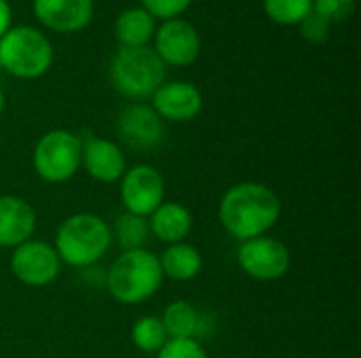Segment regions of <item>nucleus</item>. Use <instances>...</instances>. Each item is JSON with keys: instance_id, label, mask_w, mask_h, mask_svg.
<instances>
[{"instance_id": "obj_1", "label": "nucleus", "mask_w": 361, "mask_h": 358, "mask_svg": "<svg viewBox=\"0 0 361 358\" xmlns=\"http://www.w3.org/2000/svg\"><path fill=\"white\" fill-rule=\"evenodd\" d=\"M281 217V200L277 192L260 181H241L231 186L218 205L222 228L237 241L245 243L267 236Z\"/></svg>"}, {"instance_id": "obj_2", "label": "nucleus", "mask_w": 361, "mask_h": 358, "mask_svg": "<svg viewBox=\"0 0 361 358\" xmlns=\"http://www.w3.org/2000/svg\"><path fill=\"white\" fill-rule=\"evenodd\" d=\"M112 232L108 222L93 213H76L61 222L55 236V251L61 264L72 268L95 266L110 249Z\"/></svg>"}, {"instance_id": "obj_3", "label": "nucleus", "mask_w": 361, "mask_h": 358, "mask_svg": "<svg viewBox=\"0 0 361 358\" xmlns=\"http://www.w3.org/2000/svg\"><path fill=\"white\" fill-rule=\"evenodd\" d=\"M163 270L159 257L146 249L123 251L108 270L106 285L108 293L127 306L150 300L163 285Z\"/></svg>"}, {"instance_id": "obj_4", "label": "nucleus", "mask_w": 361, "mask_h": 358, "mask_svg": "<svg viewBox=\"0 0 361 358\" xmlns=\"http://www.w3.org/2000/svg\"><path fill=\"white\" fill-rule=\"evenodd\" d=\"M110 80L123 97L144 101L165 82V63L154 49L121 46L110 63Z\"/></svg>"}, {"instance_id": "obj_5", "label": "nucleus", "mask_w": 361, "mask_h": 358, "mask_svg": "<svg viewBox=\"0 0 361 358\" xmlns=\"http://www.w3.org/2000/svg\"><path fill=\"white\" fill-rule=\"evenodd\" d=\"M53 61V46L34 27H11L0 38V65L15 78H38Z\"/></svg>"}, {"instance_id": "obj_6", "label": "nucleus", "mask_w": 361, "mask_h": 358, "mask_svg": "<svg viewBox=\"0 0 361 358\" xmlns=\"http://www.w3.org/2000/svg\"><path fill=\"white\" fill-rule=\"evenodd\" d=\"M80 137L66 129H55L44 133L36 141L32 152V165L36 175L47 184H63L72 179L80 169Z\"/></svg>"}, {"instance_id": "obj_7", "label": "nucleus", "mask_w": 361, "mask_h": 358, "mask_svg": "<svg viewBox=\"0 0 361 358\" xmlns=\"http://www.w3.org/2000/svg\"><path fill=\"white\" fill-rule=\"evenodd\" d=\"M237 262L247 276L262 283H271L288 274L292 255L281 241L271 236H258L241 243L237 251Z\"/></svg>"}, {"instance_id": "obj_8", "label": "nucleus", "mask_w": 361, "mask_h": 358, "mask_svg": "<svg viewBox=\"0 0 361 358\" xmlns=\"http://www.w3.org/2000/svg\"><path fill=\"white\" fill-rule=\"evenodd\" d=\"M11 272L27 287H47L57 281L61 272V260L53 245L30 238L15 247L11 255Z\"/></svg>"}, {"instance_id": "obj_9", "label": "nucleus", "mask_w": 361, "mask_h": 358, "mask_svg": "<svg viewBox=\"0 0 361 358\" xmlns=\"http://www.w3.org/2000/svg\"><path fill=\"white\" fill-rule=\"evenodd\" d=\"M163 175L150 165H135L121 177V203L127 213L150 217L165 200Z\"/></svg>"}, {"instance_id": "obj_10", "label": "nucleus", "mask_w": 361, "mask_h": 358, "mask_svg": "<svg viewBox=\"0 0 361 358\" xmlns=\"http://www.w3.org/2000/svg\"><path fill=\"white\" fill-rule=\"evenodd\" d=\"M118 137L137 152L157 150L165 141V124L163 118L146 103L127 106L116 120Z\"/></svg>"}, {"instance_id": "obj_11", "label": "nucleus", "mask_w": 361, "mask_h": 358, "mask_svg": "<svg viewBox=\"0 0 361 358\" xmlns=\"http://www.w3.org/2000/svg\"><path fill=\"white\" fill-rule=\"evenodd\" d=\"M157 55L167 65L184 68L197 61L201 53V38L192 23L184 19H169L157 32Z\"/></svg>"}, {"instance_id": "obj_12", "label": "nucleus", "mask_w": 361, "mask_h": 358, "mask_svg": "<svg viewBox=\"0 0 361 358\" xmlns=\"http://www.w3.org/2000/svg\"><path fill=\"white\" fill-rule=\"evenodd\" d=\"M80 143H82L80 167H85L89 177L102 184L121 181V177L127 171V160L123 150L114 141L87 135L85 139H80Z\"/></svg>"}, {"instance_id": "obj_13", "label": "nucleus", "mask_w": 361, "mask_h": 358, "mask_svg": "<svg viewBox=\"0 0 361 358\" xmlns=\"http://www.w3.org/2000/svg\"><path fill=\"white\" fill-rule=\"evenodd\" d=\"M203 108L201 91L190 82H163L152 95V110L171 122H188Z\"/></svg>"}, {"instance_id": "obj_14", "label": "nucleus", "mask_w": 361, "mask_h": 358, "mask_svg": "<svg viewBox=\"0 0 361 358\" xmlns=\"http://www.w3.org/2000/svg\"><path fill=\"white\" fill-rule=\"evenodd\" d=\"M34 15L55 32H80L93 17V0H34Z\"/></svg>"}, {"instance_id": "obj_15", "label": "nucleus", "mask_w": 361, "mask_h": 358, "mask_svg": "<svg viewBox=\"0 0 361 358\" xmlns=\"http://www.w3.org/2000/svg\"><path fill=\"white\" fill-rule=\"evenodd\" d=\"M36 230V211L19 196H0V247H19Z\"/></svg>"}, {"instance_id": "obj_16", "label": "nucleus", "mask_w": 361, "mask_h": 358, "mask_svg": "<svg viewBox=\"0 0 361 358\" xmlns=\"http://www.w3.org/2000/svg\"><path fill=\"white\" fill-rule=\"evenodd\" d=\"M150 234L167 245L184 243L192 232V213L180 203H163L148 219Z\"/></svg>"}, {"instance_id": "obj_17", "label": "nucleus", "mask_w": 361, "mask_h": 358, "mask_svg": "<svg viewBox=\"0 0 361 358\" xmlns=\"http://www.w3.org/2000/svg\"><path fill=\"white\" fill-rule=\"evenodd\" d=\"M159 264H161L163 276H167L171 281H180V283L197 279L203 270L201 251L188 243L169 245L163 251V255L159 257Z\"/></svg>"}, {"instance_id": "obj_18", "label": "nucleus", "mask_w": 361, "mask_h": 358, "mask_svg": "<svg viewBox=\"0 0 361 358\" xmlns=\"http://www.w3.org/2000/svg\"><path fill=\"white\" fill-rule=\"evenodd\" d=\"M161 323L165 327V333L169 340H182V338H197L199 331H201V323H203V317L199 314V310L186 302V300H176L171 302L163 317H161Z\"/></svg>"}, {"instance_id": "obj_19", "label": "nucleus", "mask_w": 361, "mask_h": 358, "mask_svg": "<svg viewBox=\"0 0 361 358\" xmlns=\"http://www.w3.org/2000/svg\"><path fill=\"white\" fill-rule=\"evenodd\" d=\"M114 34L121 46H146L154 34V17L144 8H129L116 17Z\"/></svg>"}, {"instance_id": "obj_20", "label": "nucleus", "mask_w": 361, "mask_h": 358, "mask_svg": "<svg viewBox=\"0 0 361 358\" xmlns=\"http://www.w3.org/2000/svg\"><path fill=\"white\" fill-rule=\"evenodd\" d=\"M112 238H116L118 247L123 251H135L144 249V243L150 236L148 219L133 215V213H123L114 219V226L110 228Z\"/></svg>"}, {"instance_id": "obj_21", "label": "nucleus", "mask_w": 361, "mask_h": 358, "mask_svg": "<svg viewBox=\"0 0 361 358\" xmlns=\"http://www.w3.org/2000/svg\"><path fill=\"white\" fill-rule=\"evenodd\" d=\"M167 333L159 317H142L131 327V342L142 352H159L167 344Z\"/></svg>"}, {"instance_id": "obj_22", "label": "nucleus", "mask_w": 361, "mask_h": 358, "mask_svg": "<svg viewBox=\"0 0 361 358\" xmlns=\"http://www.w3.org/2000/svg\"><path fill=\"white\" fill-rule=\"evenodd\" d=\"M264 11L275 23L294 25L313 11V0H264Z\"/></svg>"}, {"instance_id": "obj_23", "label": "nucleus", "mask_w": 361, "mask_h": 358, "mask_svg": "<svg viewBox=\"0 0 361 358\" xmlns=\"http://www.w3.org/2000/svg\"><path fill=\"white\" fill-rule=\"evenodd\" d=\"M157 354H159L157 358H209L205 348L192 338L167 340V344Z\"/></svg>"}, {"instance_id": "obj_24", "label": "nucleus", "mask_w": 361, "mask_h": 358, "mask_svg": "<svg viewBox=\"0 0 361 358\" xmlns=\"http://www.w3.org/2000/svg\"><path fill=\"white\" fill-rule=\"evenodd\" d=\"M355 0H313V13L322 15L326 21H343L351 17Z\"/></svg>"}, {"instance_id": "obj_25", "label": "nucleus", "mask_w": 361, "mask_h": 358, "mask_svg": "<svg viewBox=\"0 0 361 358\" xmlns=\"http://www.w3.org/2000/svg\"><path fill=\"white\" fill-rule=\"evenodd\" d=\"M144 2V11L150 17H159V19H178V15H182L192 0H142Z\"/></svg>"}, {"instance_id": "obj_26", "label": "nucleus", "mask_w": 361, "mask_h": 358, "mask_svg": "<svg viewBox=\"0 0 361 358\" xmlns=\"http://www.w3.org/2000/svg\"><path fill=\"white\" fill-rule=\"evenodd\" d=\"M300 32H302V36H305L309 42L319 44V42H324V40L330 36V21H326L322 15H317V13L311 11V13L300 21Z\"/></svg>"}, {"instance_id": "obj_27", "label": "nucleus", "mask_w": 361, "mask_h": 358, "mask_svg": "<svg viewBox=\"0 0 361 358\" xmlns=\"http://www.w3.org/2000/svg\"><path fill=\"white\" fill-rule=\"evenodd\" d=\"M11 30V6L6 0H0V38Z\"/></svg>"}, {"instance_id": "obj_28", "label": "nucleus", "mask_w": 361, "mask_h": 358, "mask_svg": "<svg viewBox=\"0 0 361 358\" xmlns=\"http://www.w3.org/2000/svg\"><path fill=\"white\" fill-rule=\"evenodd\" d=\"M2 112H4V93L0 89V116H2Z\"/></svg>"}, {"instance_id": "obj_29", "label": "nucleus", "mask_w": 361, "mask_h": 358, "mask_svg": "<svg viewBox=\"0 0 361 358\" xmlns=\"http://www.w3.org/2000/svg\"><path fill=\"white\" fill-rule=\"evenodd\" d=\"M0 72H2V65H0Z\"/></svg>"}]
</instances>
